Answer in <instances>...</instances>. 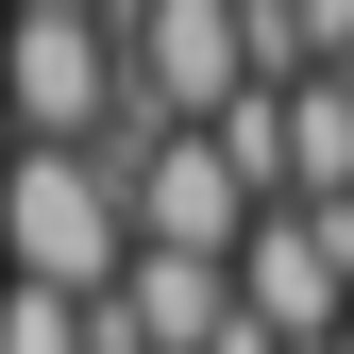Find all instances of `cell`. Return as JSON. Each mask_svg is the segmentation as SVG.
Here are the masks:
<instances>
[{"label":"cell","instance_id":"ba28073f","mask_svg":"<svg viewBox=\"0 0 354 354\" xmlns=\"http://www.w3.org/2000/svg\"><path fill=\"white\" fill-rule=\"evenodd\" d=\"M0 17H118V0H0Z\"/></svg>","mask_w":354,"mask_h":354},{"label":"cell","instance_id":"6da1fadb","mask_svg":"<svg viewBox=\"0 0 354 354\" xmlns=\"http://www.w3.org/2000/svg\"><path fill=\"white\" fill-rule=\"evenodd\" d=\"M136 270V203H118L102 152H0V287H51V304H118Z\"/></svg>","mask_w":354,"mask_h":354},{"label":"cell","instance_id":"7a4b0ae2","mask_svg":"<svg viewBox=\"0 0 354 354\" xmlns=\"http://www.w3.org/2000/svg\"><path fill=\"white\" fill-rule=\"evenodd\" d=\"M136 68L118 17H0V152H118Z\"/></svg>","mask_w":354,"mask_h":354},{"label":"cell","instance_id":"3957f363","mask_svg":"<svg viewBox=\"0 0 354 354\" xmlns=\"http://www.w3.org/2000/svg\"><path fill=\"white\" fill-rule=\"evenodd\" d=\"M236 321H270L287 354L354 337V203H270L236 236Z\"/></svg>","mask_w":354,"mask_h":354},{"label":"cell","instance_id":"277c9868","mask_svg":"<svg viewBox=\"0 0 354 354\" xmlns=\"http://www.w3.org/2000/svg\"><path fill=\"white\" fill-rule=\"evenodd\" d=\"M118 203H136V253H203V270H236V236L270 203L219 169V136H152V152H118Z\"/></svg>","mask_w":354,"mask_h":354},{"label":"cell","instance_id":"52a82bcc","mask_svg":"<svg viewBox=\"0 0 354 354\" xmlns=\"http://www.w3.org/2000/svg\"><path fill=\"white\" fill-rule=\"evenodd\" d=\"M0 354H102V304H51V287H0Z\"/></svg>","mask_w":354,"mask_h":354},{"label":"cell","instance_id":"5b68a950","mask_svg":"<svg viewBox=\"0 0 354 354\" xmlns=\"http://www.w3.org/2000/svg\"><path fill=\"white\" fill-rule=\"evenodd\" d=\"M236 337V270H203V253H136L102 304V354H219Z\"/></svg>","mask_w":354,"mask_h":354},{"label":"cell","instance_id":"8992f818","mask_svg":"<svg viewBox=\"0 0 354 354\" xmlns=\"http://www.w3.org/2000/svg\"><path fill=\"white\" fill-rule=\"evenodd\" d=\"M287 203H354V68L287 84Z\"/></svg>","mask_w":354,"mask_h":354}]
</instances>
